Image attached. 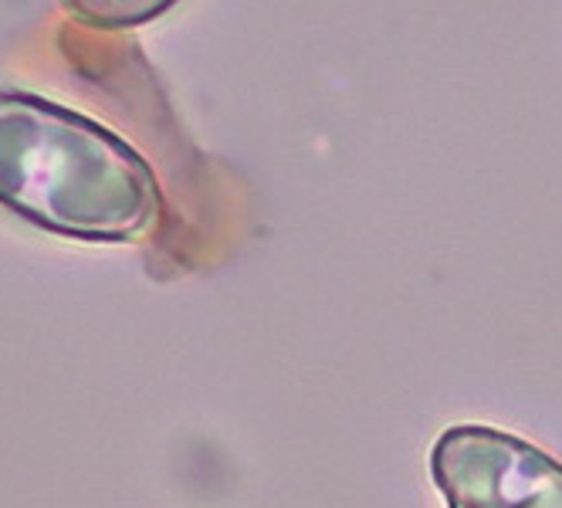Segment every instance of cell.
Returning a JSON list of instances; mask_svg holds the SVG:
<instances>
[{"label":"cell","mask_w":562,"mask_h":508,"mask_svg":"<svg viewBox=\"0 0 562 508\" xmlns=\"http://www.w3.org/2000/svg\"><path fill=\"white\" fill-rule=\"evenodd\" d=\"M0 207L61 238L123 245L156 224L164 197L123 136L42 95L0 89Z\"/></svg>","instance_id":"cell-1"},{"label":"cell","mask_w":562,"mask_h":508,"mask_svg":"<svg viewBox=\"0 0 562 508\" xmlns=\"http://www.w3.org/2000/svg\"><path fill=\"white\" fill-rule=\"evenodd\" d=\"M430 472L448 508H562V464L492 427H451Z\"/></svg>","instance_id":"cell-2"},{"label":"cell","mask_w":562,"mask_h":508,"mask_svg":"<svg viewBox=\"0 0 562 508\" xmlns=\"http://www.w3.org/2000/svg\"><path fill=\"white\" fill-rule=\"evenodd\" d=\"M177 0H61V8L82 24L102 31H126L139 27L159 14H167Z\"/></svg>","instance_id":"cell-3"}]
</instances>
